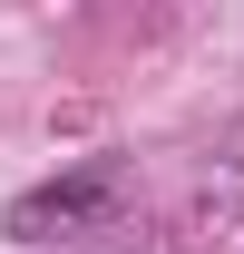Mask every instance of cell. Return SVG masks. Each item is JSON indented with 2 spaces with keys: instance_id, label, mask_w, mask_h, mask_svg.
<instances>
[{
  "instance_id": "obj_1",
  "label": "cell",
  "mask_w": 244,
  "mask_h": 254,
  "mask_svg": "<svg viewBox=\"0 0 244 254\" xmlns=\"http://www.w3.org/2000/svg\"><path fill=\"white\" fill-rule=\"evenodd\" d=\"M118 205H127V176H118V166H68V176H49V186H30L20 205H10V235H20V245L98 235V225H118Z\"/></svg>"
}]
</instances>
